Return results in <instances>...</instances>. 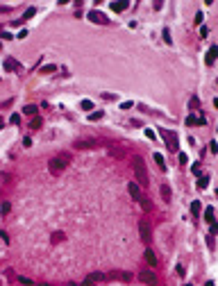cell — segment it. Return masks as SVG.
<instances>
[{
	"mask_svg": "<svg viewBox=\"0 0 218 286\" xmlns=\"http://www.w3.org/2000/svg\"><path fill=\"white\" fill-rule=\"evenodd\" d=\"M132 168H134V175H136V184L141 186H148V173H146V163L141 157H132Z\"/></svg>",
	"mask_w": 218,
	"mask_h": 286,
	"instance_id": "obj_1",
	"label": "cell"
},
{
	"mask_svg": "<svg viewBox=\"0 0 218 286\" xmlns=\"http://www.w3.org/2000/svg\"><path fill=\"white\" fill-rule=\"evenodd\" d=\"M68 161H70V157H68V155L52 157V159H50V163H48V168H50V173H52V175H59V173H64V170H66Z\"/></svg>",
	"mask_w": 218,
	"mask_h": 286,
	"instance_id": "obj_2",
	"label": "cell"
},
{
	"mask_svg": "<svg viewBox=\"0 0 218 286\" xmlns=\"http://www.w3.org/2000/svg\"><path fill=\"white\" fill-rule=\"evenodd\" d=\"M159 134H161V139L166 141L168 150H170V152H177V145H180V143H177V134H175L173 129H164V127L159 129Z\"/></svg>",
	"mask_w": 218,
	"mask_h": 286,
	"instance_id": "obj_3",
	"label": "cell"
},
{
	"mask_svg": "<svg viewBox=\"0 0 218 286\" xmlns=\"http://www.w3.org/2000/svg\"><path fill=\"white\" fill-rule=\"evenodd\" d=\"M87 18H89L91 23H98V25H107V23H109V18H107L102 11H98V9H91Z\"/></svg>",
	"mask_w": 218,
	"mask_h": 286,
	"instance_id": "obj_4",
	"label": "cell"
},
{
	"mask_svg": "<svg viewBox=\"0 0 218 286\" xmlns=\"http://www.w3.org/2000/svg\"><path fill=\"white\" fill-rule=\"evenodd\" d=\"M139 232H141V238H143V243H150L152 241V229H150V225L146 220L139 222Z\"/></svg>",
	"mask_w": 218,
	"mask_h": 286,
	"instance_id": "obj_5",
	"label": "cell"
},
{
	"mask_svg": "<svg viewBox=\"0 0 218 286\" xmlns=\"http://www.w3.org/2000/svg\"><path fill=\"white\" fill-rule=\"evenodd\" d=\"M141 282H146L148 286H157V275L152 270H143L141 273Z\"/></svg>",
	"mask_w": 218,
	"mask_h": 286,
	"instance_id": "obj_6",
	"label": "cell"
},
{
	"mask_svg": "<svg viewBox=\"0 0 218 286\" xmlns=\"http://www.w3.org/2000/svg\"><path fill=\"white\" fill-rule=\"evenodd\" d=\"M127 191H129V195H132L134 200H139V202L143 200V195H141V189H139V184H136V182H129V184H127Z\"/></svg>",
	"mask_w": 218,
	"mask_h": 286,
	"instance_id": "obj_7",
	"label": "cell"
},
{
	"mask_svg": "<svg viewBox=\"0 0 218 286\" xmlns=\"http://www.w3.org/2000/svg\"><path fill=\"white\" fill-rule=\"evenodd\" d=\"M93 145H95L93 139H80V141L73 143V148H77V150H87V148H93Z\"/></svg>",
	"mask_w": 218,
	"mask_h": 286,
	"instance_id": "obj_8",
	"label": "cell"
},
{
	"mask_svg": "<svg viewBox=\"0 0 218 286\" xmlns=\"http://www.w3.org/2000/svg\"><path fill=\"white\" fill-rule=\"evenodd\" d=\"M107 279H123V282H129V279H132V275H129V273H121V270H118V273H109V275H107Z\"/></svg>",
	"mask_w": 218,
	"mask_h": 286,
	"instance_id": "obj_9",
	"label": "cell"
},
{
	"mask_svg": "<svg viewBox=\"0 0 218 286\" xmlns=\"http://www.w3.org/2000/svg\"><path fill=\"white\" fill-rule=\"evenodd\" d=\"M146 261L150 263V266H157V254L150 250V248H146Z\"/></svg>",
	"mask_w": 218,
	"mask_h": 286,
	"instance_id": "obj_10",
	"label": "cell"
},
{
	"mask_svg": "<svg viewBox=\"0 0 218 286\" xmlns=\"http://www.w3.org/2000/svg\"><path fill=\"white\" fill-rule=\"evenodd\" d=\"M205 220L209 222V225H216V220H214V207H207V209H205Z\"/></svg>",
	"mask_w": 218,
	"mask_h": 286,
	"instance_id": "obj_11",
	"label": "cell"
},
{
	"mask_svg": "<svg viewBox=\"0 0 218 286\" xmlns=\"http://www.w3.org/2000/svg\"><path fill=\"white\" fill-rule=\"evenodd\" d=\"M216 52H218V48H216V46H211V48H209V52H207V64H209V66L216 62Z\"/></svg>",
	"mask_w": 218,
	"mask_h": 286,
	"instance_id": "obj_12",
	"label": "cell"
},
{
	"mask_svg": "<svg viewBox=\"0 0 218 286\" xmlns=\"http://www.w3.org/2000/svg\"><path fill=\"white\" fill-rule=\"evenodd\" d=\"M89 279H91V282H105V279H107V275H105V273H91V275H89Z\"/></svg>",
	"mask_w": 218,
	"mask_h": 286,
	"instance_id": "obj_13",
	"label": "cell"
},
{
	"mask_svg": "<svg viewBox=\"0 0 218 286\" xmlns=\"http://www.w3.org/2000/svg\"><path fill=\"white\" fill-rule=\"evenodd\" d=\"M161 198H164L166 202H170V186H168V184L161 186Z\"/></svg>",
	"mask_w": 218,
	"mask_h": 286,
	"instance_id": "obj_14",
	"label": "cell"
},
{
	"mask_svg": "<svg viewBox=\"0 0 218 286\" xmlns=\"http://www.w3.org/2000/svg\"><path fill=\"white\" fill-rule=\"evenodd\" d=\"M5 68H7V70H16V68H18L16 59H11V57H9V59H5Z\"/></svg>",
	"mask_w": 218,
	"mask_h": 286,
	"instance_id": "obj_15",
	"label": "cell"
},
{
	"mask_svg": "<svg viewBox=\"0 0 218 286\" xmlns=\"http://www.w3.org/2000/svg\"><path fill=\"white\" fill-rule=\"evenodd\" d=\"M200 209H202V204H200V202L195 200V202L191 204V214H193V216H200Z\"/></svg>",
	"mask_w": 218,
	"mask_h": 286,
	"instance_id": "obj_16",
	"label": "cell"
},
{
	"mask_svg": "<svg viewBox=\"0 0 218 286\" xmlns=\"http://www.w3.org/2000/svg\"><path fill=\"white\" fill-rule=\"evenodd\" d=\"M125 7H127V0H123V2H114V5H111V9H114V11H123Z\"/></svg>",
	"mask_w": 218,
	"mask_h": 286,
	"instance_id": "obj_17",
	"label": "cell"
},
{
	"mask_svg": "<svg viewBox=\"0 0 218 286\" xmlns=\"http://www.w3.org/2000/svg\"><path fill=\"white\" fill-rule=\"evenodd\" d=\"M34 14H36V7H30V9H28V11L23 14V18H21V21H30V18L34 16Z\"/></svg>",
	"mask_w": 218,
	"mask_h": 286,
	"instance_id": "obj_18",
	"label": "cell"
},
{
	"mask_svg": "<svg viewBox=\"0 0 218 286\" xmlns=\"http://www.w3.org/2000/svg\"><path fill=\"white\" fill-rule=\"evenodd\" d=\"M80 107H82L84 111H91V109H93V102H91V100H82V102H80Z\"/></svg>",
	"mask_w": 218,
	"mask_h": 286,
	"instance_id": "obj_19",
	"label": "cell"
},
{
	"mask_svg": "<svg viewBox=\"0 0 218 286\" xmlns=\"http://www.w3.org/2000/svg\"><path fill=\"white\" fill-rule=\"evenodd\" d=\"M155 161L159 163V168H164V170H166V161H164V157H161L159 152H155Z\"/></svg>",
	"mask_w": 218,
	"mask_h": 286,
	"instance_id": "obj_20",
	"label": "cell"
},
{
	"mask_svg": "<svg viewBox=\"0 0 218 286\" xmlns=\"http://www.w3.org/2000/svg\"><path fill=\"white\" fill-rule=\"evenodd\" d=\"M207 184H209V177H200L198 180V189H207Z\"/></svg>",
	"mask_w": 218,
	"mask_h": 286,
	"instance_id": "obj_21",
	"label": "cell"
},
{
	"mask_svg": "<svg viewBox=\"0 0 218 286\" xmlns=\"http://www.w3.org/2000/svg\"><path fill=\"white\" fill-rule=\"evenodd\" d=\"M52 70H57V66H55V64H48V66H43V68H41V73H52Z\"/></svg>",
	"mask_w": 218,
	"mask_h": 286,
	"instance_id": "obj_22",
	"label": "cell"
},
{
	"mask_svg": "<svg viewBox=\"0 0 218 286\" xmlns=\"http://www.w3.org/2000/svg\"><path fill=\"white\" fill-rule=\"evenodd\" d=\"M102 116H105V114H102V111H93V114H91V116H89V121H100V118H102Z\"/></svg>",
	"mask_w": 218,
	"mask_h": 286,
	"instance_id": "obj_23",
	"label": "cell"
},
{
	"mask_svg": "<svg viewBox=\"0 0 218 286\" xmlns=\"http://www.w3.org/2000/svg\"><path fill=\"white\" fill-rule=\"evenodd\" d=\"M188 107H191V109H198V107H200V100H198V98H191Z\"/></svg>",
	"mask_w": 218,
	"mask_h": 286,
	"instance_id": "obj_24",
	"label": "cell"
},
{
	"mask_svg": "<svg viewBox=\"0 0 218 286\" xmlns=\"http://www.w3.org/2000/svg\"><path fill=\"white\" fill-rule=\"evenodd\" d=\"M23 111H25V114H36V107H34V104H28V107H25V109H23Z\"/></svg>",
	"mask_w": 218,
	"mask_h": 286,
	"instance_id": "obj_25",
	"label": "cell"
},
{
	"mask_svg": "<svg viewBox=\"0 0 218 286\" xmlns=\"http://www.w3.org/2000/svg\"><path fill=\"white\" fill-rule=\"evenodd\" d=\"M9 123H11V125H18V123H21V116H18V114H14V116L9 118Z\"/></svg>",
	"mask_w": 218,
	"mask_h": 286,
	"instance_id": "obj_26",
	"label": "cell"
},
{
	"mask_svg": "<svg viewBox=\"0 0 218 286\" xmlns=\"http://www.w3.org/2000/svg\"><path fill=\"white\" fill-rule=\"evenodd\" d=\"M186 125H198V116H188V118H186Z\"/></svg>",
	"mask_w": 218,
	"mask_h": 286,
	"instance_id": "obj_27",
	"label": "cell"
},
{
	"mask_svg": "<svg viewBox=\"0 0 218 286\" xmlns=\"http://www.w3.org/2000/svg\"><path fill=\"white\" fill-rule=\"evenodd\" d=\"M164 41L170 43V32H168V27H164Z\"/></svg>",
	"mask_w": 218,
	"mask_h": 286,
	"instance_id": "obj_28",
	"label": "cell"
},
{
	"mask_svg": "<svg viewBox=\"0 0 218 286\" xmlns=\"http://www.w3.org/2000/svg\"><path fill=\"white\" fill-rule=\"evenodd\" d=\"M55 241H64V234H62V232H57V234H52V243H55Z\"/></svg>",
	"mask_w": 218,
	"mask_h": 286,
	"instance_id": "obj_29",
	"label": "cell"
},
{
	"mask_svg": "<svg viewBox=\"0 0 218 286\" xmlns=\"http://www.w3.org/2000/svg\"><path fill=\"white\" fill-rule=\"evenodd\" d=\"M191 170H193L195 175H200V163H193V166H191Z\"/></svg>",
	"mask_w": 218,
	"mask_h": 286,
	"instance_id": "obj_30",
	"label": "cell"
},
{
	"mask_svg": "<svg viewBox=\"0 0 218 286\" xmlns=\"http://www.w3.org/2000/svg\"><path fill=\"white\" fill-rule=\"evenodd\" d=\"M23 145H25V148H30V145H32V139H30V136H25V139H23Z\"/></svg>",
	"mask_w": 218,
	"mask_h": 286,
	"instance_id": "obj_31",
	"label": "cell"
},
{
	"mask_svg": "<svg viewBox=\"0 0 218 286\" xmlns=\"http://www.w3.org/2000/svg\"><path fill=\"white\" fill-rule=\"evenodd\" d=\"M18 282H21V284H25V286H30V284H32L28 277H18Z\"/></svg>",
	"mask_w": 218,
	"mask_h": 286,
	"instance_id": "obj_32",
	"label": "cell"
},
{
	"mask_svg": "<svg viewBox=\"0 0 218 286\" xmlns=\"http://www.w3.org/2000/svg\"><path fill=\"white\" fill-rule=\"evenodd\" d=\"M32 127H34V129H36V127H41V118H34V121H32Z\"/></svg>",
	"mask_w": 218,
	"mask_h": 286,
	"instance_id": "obj_33",
	"label": "cell"
},
{
	"mask_svg": "<svg viewBox=\"0 0 218 286\" xmlns=\"http://www.w3.org/2000/svg\"><path fill=\"white\" fill-rule=\"evenodd\" d=\"M202 18H205V16H202V11H198V16H195V23L200 25V23H202Z\"/></svg>",
	"mask_w": 218,
	"mask_h": 286,
	"instance_id": "obj_34",
	"label": "cell"
},
{
	"mask_svg": "<svg viewBox=\"0 0 218 286\" xmlns=\"http://www.w3.org/2000/svg\"><path fill=\"white\" fill-rule=\"evenodd\" d=\"M80 286H93V282H91V279L87 277V279H84V284H80Z\"/></svg>",
	"mask_w": 218,
	"mask_h": 286,
	"instance_id": "obj_35",
	"label": "cell"
},
{
	"mask_svg": "<svg viewBox=\"0 0 218 286\" xmlns=\"http://www.w3.org/2000/svg\"><path fill=\"white\" fill-rule=\"evenodd\" d=\"M205 286H214V282H207V284H205Z\"/></svg>",
	"mask_w": 218,
	"mask_h": 286,
	"instance_id": "obj_36",
	"label": "cell"
},
{
	"mask_svg": "<svg viewBox=\"0 0 218 286\" xmlns=\"http://www.w3.org/2000/svg\"><path fill=\"white\" fill-rule=\"evenodd\" d=\"M66 286H80V284H66Z\"/></svg>",
	"mask_w": 218,
	"mask_h": 286,
	"instance_id": "obj_37",
	"label": "cell"
},
{
	"mask_svg": "<svg viewBox=\"0 0 218 286\" xmlns=\"http://www.w3.org/2000/svg\"><path fill=\"white\" fill-rule=\"evenodd\" d=\"M39 286H48V284H39Z\"/></svg>",
	"mask_w": 218,
	"mask_h": 286,
	"instance_id": "obj_38",
	"label": "cell"
},
{
	"mask_svg": "<svg viewBox=\"0 0 218 286\" xmlns=\"http://www.w3.org/2000/svg\"><path fill=\"white\" fill-rule=\"evenodd\" d=\"M184 286H193V284H184Z\"/></svg>",
	"mask_w": 218,
	"mask_h": 286,
	"instance_id": "obj_39",
	"label": "cell"
},
{
	"mask_svg": "<svg viewBox=\"0 0 218 286\" xmlns=\"http://www.w3.org/2000/svg\"><path fill=\"white\" fill-rule=\"evenodd\" d=\"M0 48H2V43H0Z\"/></svg>",
	"mask_w": 218,
	"mask_h": 286,
	"instance_id": "obj_40",
	"label": "cell"
}]
</instances>
